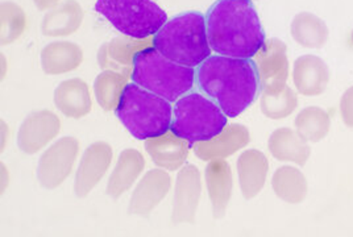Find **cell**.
<instances>
[{
    "mask_svg": "<svg viewBox=\"0 0 353 237\" xmlns=\"http://www.w3.org/2000/svg\"><path fill=\"white\" fill-rule=\"evenodd\" d=\"M27 30V15L14 1H3L0 6V44H14Z\"/></svg>",
    "mask_w": 353,
    "mask_h": 237,
    "instance_id": "83f0119b",
    "label": "cell"
},
{
    "mask_svg": "<svg viewBox=\"0 0 353 237\" xmlns=\"http://www.w3.org/2000/svg\"><path fill=\"white\" fill-rule=\"evenodd\" d=\"M153 48L176 63L199 66L212 50L207 36L206 16L192 11L172 17L153 36Z\"/></svg>",
    "mask_w": 353,
    "mask_h": 237,
    "instance_id": "3957f363",
    "label": "cell"
},
{
    "mask_svg": "<svg viewBox=\"0 0 353 237\" xmlns=\"http://www.w3.org/2000/svg\"><path fill=\"white\" fill-rule=\"evenodd\" d=\"M99 15L124 36L137 40L153 37L168 21V15L153 0H97Z\"/></svg>",
    "mask_w": 353,
    "mask_h": 237,
    "instance_id": "52a82bcc",
    "label": "cell"
},
{
    "mask_svg": "<svg viewBox=\"0 0 353 237\" xmlns=\"http://www.w3.org/2000/svg\"><path fill=\"white\" fill-rule=\"evenodd\" d=\"M97 59H98V65H99V68L102 70H114V72H119V73H123V74L130 75V76L132 74V70L125 69L124 66L119 65L114 59L110 57L107 43L99 48Z\"/></svg>",
    "mask_w": 353,
    "mask_h": 237,
    "instance_id": "4dcf8cb0",
    "label": "cell"
},
{
    "mask_svg": "<svg viewBox=\"0 0 353 237\" xmlns=\"http://www.w3.org/2000/svg\"><path fill=\"white\" fill-rule=\"evenodd\" d=\"M340 115L343 123L353 128V86L345 90L340 99Z\"/></svg>",
    "mask_w": 353,
    "mask_h": 237,
    "instance_id": "1f68e13d",
    "label": "cell"
},
{
    "mask_svg": "<svg viewBox=\"0 0 353 237\" xmlns=\"http://www.w3.org/2000/svg\"><path fill=\"white\" fill-rule=\"evenodd\" d=\"M128 76L114 70H103L94 82V94L97 102L104 111H115L121 94L128 85Z\"/></svg>",
    "mask_w": 353,
    "mask_h": 237,
    "instance_id": "4316f807",
    "label": "cell"
},
{
    "mask_svg": "<svg viewBox=\"0 0 353 237\" xmlns=\"http://www.w3.org/2000/svg\"><path fill=\"white\" fill-rule=\"evenodd\" d=\"M61 0H33L34 6L37 7L39 11H48V10H53L57 6H59Z\"/></svg>",
    "mask_w": 353,
    "mask_h": 237,
    "instance_id": "d6a6232c",
    "label": "cell"
},
{
    "mask_svg": "<svg viewBox=\"0 0 353 237\" xmlns=\"http://www.w3.org/2000/svg\"><path fill=\"white\" fill-rule=\"evenodd\" d=\"M79 153V141L65 136L46 149L37 166V179L46 190L59 187L73 172Z\"/></svg>",
    "mask_w": 353,
    "mask_h": 237,
    "instance_id": "ba28073f",
    "label": "cell"
},
{
    "mask_svg": "<svg viewBox=\"0 0 353 237\" xmlns=\"http://www.w3.org/2000/svg\"><path fill=\"white\" fill-rule=\"evenodd\" d=\"M290 33L296 44L307 49H321L328 40L330 30L321 17L311 12H299L292 21Z\"/></svg>",
    "mask_w": 353,
    "mask_h": 237,
    "instance_id": "d4e9b609",
    "label": "cell"
},
{
    "mask_svg": "<svg viewBox=\"0 0 353 237\" xmlns=\"http://www.w3.org/2000/svg\"><path fill=\"white\" fill-rule=\"evenodd\" d=\"M350 43H351V45L353 46V30L352 32H351V36H350Z\"/></svg>",
    "mask_w": 353,
    "mask_h": 237,
    "instance_id": "8d00e7d4",
    "label": "cell"
},
{
    "mask_svg": "<svg viewBox=\"0 0 353 237\" xmlns=\"http://www.w3.org/2000/svg\"><path fill=\"white\" fill-rule=\"evenodd\" d=\"M190 147L192 145L186 140L178 137L172 131L145 140V149L152 161L169 172L179 170L185 165Z\"/></svg>",
    "mask_w": 353,
    "mask_h": 237,
    "instance_id": "e0dca14e",
    "label": "cell"
},
{
    "mask_svg": "<svg viewBox=\"0 0 353 237\" xmlns=\"http://www.w3.org/2000/svg\"><path fill=\"white\" fill-rule=\"evenodd\" d=\"M331 72L323 59L314 54H305L295 59L293 83L303 96H319L330 85Z\"/></svg>",
    "mask_w": 353,
    "mask_h": 237,
    "instance_id": "9a60e30c",
    "label": "cell"
},
{
    "mask_svg": "<svg viewBox=\"0 0 353 237\" xmlns=\"http://www.w3.org/2000/svg\"><path fill=\"white\" fill-rule=\"evenodd\" d=\"M54 104L68 118H85L92 110L88 83L81 78H72L61 82L54 91Z\"/></svg>",
    "mask_w": 353,
    "mask_h": 237,
    "instance_id": "d6986e66",
    "label": "cell"
},
{
    "mask_svg": "<svg viewBox=\"0 0 353 237\" xmlns=\"http://www.w3.org/2000/svg\"><path fill=\"white\" fill-rule=\"evenodd\" d=\"M83 50L70 41H53L41 50V68L45 74L70 73L81 66Z\"/></svg>",
    "mask_w": 353,
    "mask_h": 237,
    "instance_id": "7402d4cb",
    "label": "cell"
},
{
    "mask_svg": "<svg viewBox=\"0 0 353 237\" xmlns=\"http://www.w3.org/2000/svg\"><path fill=\"white\" fill-rule=\"evenodd\" d=\"M250 143V134L247 127L241 124H227L221 134L214 138L202 143H195L192 149L196 157L202 161L224 160Z\"/></svg>",
    "mask_w": 353,
    "mask_h": 237,
    "instance_id": "5bb4252c",
    "label": "cell"
},
{
    "mask_svg": "<svg viewBox=\"0 0 353 237\" xmlns=\"http://www.w3.org/2000/svg\"><path fill=\"white\" fill-rule=\"evenodd\" d=\"M253 62L260 79L261 94H273L285 89L289 78L288 48L279 39L266 40L254 54Z\"/></svg>",
    "mask_w": 353,
    "mask_h": 237,
    "instance_id": "9c48e42d",
    "label": "cell"
},
{
    "mask_svg": "<svg viewBox=\"0 0 353 237\" xmlns=\"http://www.w3.org/2000/svg\"><path fill=\"white\" fill-rule=\"evenodd\" d=\"M6 74H7V62H6L4 54H1V79L6 78Z\"/></svg>",
    "mask_w": 353,
    "mask_h": 237,
    "instance_id": "d590c367",
    "label": "cell"
},
{
    "mask_svg": "<svg viewBox=\"0 0 353 237\" xmlns=\"http://www.w3.org/2000/svg\"><path fill=\"white\" fill-rule=\"evenodd\" d=\"M212 52L235 59H253L265 44L261 20L252 0H218L206 16Z\"/></svg>",
    "mask_w": 353,
    "mask_h": 237,
    "instance_id": "7a4b0ae2",
    "label": "cell"
},
{
    "mask_svg": "<svg viewBox=\"0 0 353 237\" xmlns=\"http://www.w3.org/2000/svg\"><path fill=\"white\" fill-rule=\"evenodd\" d=\"M269 172V163L263 152L250 149L237 160V176L243 196L250 200L263 192Z\"/></svg>",
    "mask_w": 353,
    "mask_h": 237,
    "instance_id": "ac0fdd59",
    "label": "cell"
},
{
    "mask_svg": "<svg viewBox=\"0 0 353 237\" xmlns=\"http://www.w3.org/2000/svg\"><path fill=\"white\" fill-rule=\"evenodd\" d=\"M114 152L110 144L97 141L83 153L74 179V192L78 198H86L102 181L112 163Z\"/></svg>",
    "mask_w": 353,
    "mask_h": 237,
    "instance_id": "8fae6325",
    "label": "cell"
},
{
    "mask_svg": "<svg viewBox=\"0 0 353 237\" xmlns=\"http://www.w3.org/2000/svg\"><path fill=\"white\" fill-rule=\"evenodd\" d=\"M172 187V178L161 169H153L145 173L133 190L128 212L147 218L162 202Z\"/></svg>",
    "mask_w": 353,
    "mask_h": 237,
    "instance_id": "4fadbf2b",
    "label": "cell"
},
{
    "mask_svg": "<svg viewBox=\"0 0 353 237\" xmlns=\"http://www.w3.org/2000/svg\"><path fill=\"white\" fill-rule=\"evenodd\" d=\"M196 85L228 118H237L256 101L260 79L252 59L210 56L196 69Z\"/></svg>",
    "mask_w": 353,
    "mask_h": 237,
    "instance_id": "6da1fadb",
    "label": "cell"
},
{
    "mask_svg": "<svg viewBox=\"0 0 353 237\" xmlns=\"http://www.w3.org/2000/svg\"><path fill=\"white\" fill-rule=\"evenodd\" d=\"M8 125L1 120V148L0 150L4 152L6 145H7V141H8Z\"/></svg>",
    "mask_w": 353,
    "mask_h": 237,
    "instance_id": "e575fe53",
    "label": "cell"
},
{
    "mask_svg": "<svg viewBox=\"0 0 353 237\" xmlns=\"http://www.w3.org/2000/svg\"><path fill=\"white\" fill-rule=\"evenodd\" d=\"M195 75V68L176 63L149 46L134 56L131 79L140 87L176 103L192 91Z\"/></svg>",
    "mask_w": 353,
    "mask_h": 237,
    "instance_id": "277c9868",
    "label": "cell"
},
{
    "mask_svg": "<svg viewBox=\"0 0 353 237\" xmlns=\"http://www.w3.org/2000/svg\"><path fill=\"white\" fill-rule=\"evenodd\" d=\"M145 167L143 154L136 149H125L120 153L118 163L107 183V195L114 200L127 193L141 176Z\"/></svg>",
    "mask_w": 353,
    "mask_h": 237,
    "instance_id": "44dd1931",
    "label": "cell"
},
{
    "mask_svg": "<svg viewBox=\"0 0 353 237\" xmlns=\"http://www.w3.org/2000/svg\"><path fill=\"white\" fill-rule=\"evenodd\" d=\"M59 131L61 120L54 112L49 110L32 112L19 128L17 145L21 152L34 154L54 140Z\"/></svg>",
    "mask_w": 353,
    "mask_h": 237,
    "instance_id": "7c38bea8",
    "label": "cell"
},
{
    "mask_svg": "<svg viewBox=\"0 0 353 237\" xmlns=\"http://www.w3.org/2000/svg\"><path fill=\"white\" fill-rule=\"evenodd\" d=\"M108 54L117 63L124 66L125 69L133 70V59L134 56L149 46H153V37L145 40H137L130 36H120L112 41L107 43Z\"/></svg>",
    "mask_w": 353,
    "mask_h": 237,
    "instance_id": "f546056e",
    "label": "cell"
},
{
    "mask_svg": "<svg viewBox=\"0 0 353 237\" xmlns=\"http://www.w3.org/2000/svg\"><path fill=\"white\" fill-rule=\"evenodd\" d=\"M228 116L221 107L199 92H190L173 107L170 131L190 145L208 141L227 127Z\"/></svg>",
    "mask_w": 353,
    "mask_h": 237,
    "instance_id": "8992f818",
    "label": "cell"
},
{
    "mask_svg": "<svg viewBox=\"0 0 353 237\" xmlns=\"http://www.w3.org/2000/svg\"><path fill=\"white\" fill-rule=\"evenodd\" d=\"M120 123L137 140H149L170 131L172 103L161 96L128 83L115 110Z\"/></svg>",
    "mask_w": 353,
    "mask_h": 237,
    "instance_id": "5b68a950",
    "label": "cell"
},
{
    "mask_svg": "<svg viewBox=\"0 0 353 237\" xmlns=\"http://www.w3.org/2000/svg\"><path fill=\"white\" fill-rule=\"evenodd\" d=\"M270 154L281 163L305 166L311 157V147L302 136L292 128H279L268 140Z\"/></svg>",
    "mask_w": 353,
    "mask_h": 237,
    "instance_id": "ffe728a7",
    "label": "cell"
},
{
    "mask_svg": "<svg viewBox=\"0 0 353 237\" xmlns=\"http://www.w3.org/2000/svg\"><path fill=\"white\" fill-rule=\"evenodd\" d=\"M202 194V177L199 169L188 163L178 172L176 190L172 211L173 224H192L196 218V211Z\"/></svg>",
    "mask_w": 353,
    "mask_h": 237,
    "instance_id": "30bf717a",
    "label": "cell"
},
{
    "mask_svg": "<svg viewBox=\"0 0 353 237\" xmlns=\"http://www.w3.org/2000/svg\"><path fill=\"white\" fill-rule=\"evenodd\" d=\"M0 166H1V194H4L6 189L8 187V183H10V173L4 163H1Z\"/></svg>",
    "mask_w": 353,
    "mask_h": 237,
    "instance_id": "836d02e7",
    "label": "cell"
},
{
    "mask_svg": "<svg viewBox=\"0 0 353 237\" xmlns=\"http://www.w3.org/2000/svg\"><path fill=\"white\" fill-rule=\"evenodd\" d=\"M85 12L75 0H66L44 16L41 32L48 37H65L81 28Z\"/></svg>",
    "mask_w": 353,
    "mask_h": 237,
    "instance_id": "603a6c76",
    "label": "cell"
},
{
    "mask_svg": "<svg viewBox=\"0 0 353 237\" xmlns=\"http://www.w3.org/2000/svg\"><path fill=\"white\" fill-rule=\"evenodd\" d=\"M298 107V96L294 90L286 86L273 94H261L260 108L265 116L272 120H282L290 116Z\"/></svg>",
    "mask_w": 353,
    "mask_h": 237,
    "instance_id": "f1b7e54d",
    "label": "cell"
},
{
    "mask_svg": "<svg viewBox=\"0 0 353 237\" xmlns=\"http://www.w3.org/2000/svg\"><path fill=\"white\" fill-rule=\"evenodd\" d=\"M272 189L277 198L289 205H301L309 193L307 178L298 167L285 165L272 177Z\"/></svg>",
    "mask_w": 353,
    "mask_h": 237,
    "instance_id": "cb8c5ba5",
    "label": "cell"
},
{
    "mask_svg": "<svg viewBox=\"0 0 353 237\" xmlns=\"http://www.w3.org/2000/svg\"><path fill=\"white\" fill-rule=\"evenodd\" d=\"M295 131L307 143H319L331 130L330 114L316 105L303 108L294 120Z\"/></svg>",
    "mask_w": 353,
    "mask_h": 237,
    "instance_id": "484cf974",
    "label": "cell"
},
{
    "mask_svg": "<svg viewBox=\"0 0 353 237\" xmlns=\"http://www.w3.org/2000/svg\"><path fill=\"white\" fill-rule=\"evenodd\" d=\"M207 193L212 205V216L221 219L225 215L234 192L231 165L225 160L208 161L205 170Z\"/></svg>",
    "mask_w": 353,
    "mask_h": 237,
    "instance_id": "2e32d148",
    "label": "cell"
}]
</instances>
